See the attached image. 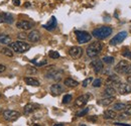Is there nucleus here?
<instances>
[{
	"label": "nucleus",
	"mask_w": 131,
	"mask_h": 126,
	"mask_svg": "<svg viewBox=\"0 0 131 126\" xmlns=\"http://www.w3.org/2000/svg\"><path fill=\"white\" fill-rule=\"evenodd\" d=\"M112 32H113V29L110 26H101L98 28H95L92 32V35L100 40H102V39L107 38L109 35H111Z\"/></svg>",
	"instance_id": "f257e3e1"
},
{
	"label": "nucleus",
	"mask_w": 131,
	"mask_h": 126,
	"mask_svg": "<svg viewBox=\"0 0 131 126\" xmlns=\"http://www.w3.org/2000/svg\"><path fill=\"white\" fill-rule=\"evenodd\" d=\"M102 48H103V45L101 43H99V41H95V43L91 44L89 47H87V50H86L87 56L89 58H91V59L96 58L102 51Z\"/></svg>",
	"instance_id": "f03ea898"
},
{
	"label": "nucleus",
	"mask_w": 131,
	"mask_h": 126,
	"mask_svg": "<svg viewBox=\"0 0 131 126\" xmlns=\"http://www.w3.org/2000/svg\"><path fill=\"white\" fill-rule=\"evenodd\" d=\"M10 48L18 54H23L25 51H27L29 48H30V45L29 44H26L24 41H21V40H17L14 43H11L10 44Z\"/></svg>",
	"instance_id": "7ed1b4c3"
},
{
	"label": "nucleus",
	"mask_w": 131,
	"mask_h": 126,
	"mask_svg": "<svg viewBox=\"0 0 131 126\" xmlns=\"http://www.w3.org/2000/svg\"><path fill=\"white\" fill-rule=\"evenodd\" d=\"M2 115H3V118H4L6 121H8V122H13V121H15V120H17V119L19 118V116H20L19 112L14 111V110H4Z\"/></svg>",
	"instance_id": "20e7f679"
},
{
	"label": "nucleus",
	"mask_w": 131,
	"mask_h": 126,
	"mask_svg": "<svg viewBox=\"0 0 131 126\" xmlns=\"http://www.w3.org/2000/svg\"><path fill=\"white\" fill-rule=\"evenodd\" d=\"M77 35V40L79 44H86L92 39V35L87 32H82V30H77L75 32Z\"/></svg>",
	"instance_id": "39448f33"
},
{
	"label": "nucleus",
	"mask_w": 131,
	"mask_h": 126,
	"mask_svg": "<svg viewBox=\"0 0 131 126\" xmlns=\"http://www.w3.org/2000/svg\"><path fill=\"white\" fill-rule=\"evenodd\" d=\"M126 37H127V32H120L119 33H117L114 37L110 40V45H111V46H116V45H118V44H121Z\"/></svg>",
	"instance_id": "423d86ee"
},
{
	"label": "nucleus",
	"mask_w": 131,
	"mask_h": 126,
	"mask_svg": "<svg viewBox=\"0 0 131 126\" xmlns=\"http://www.w3.org/2000/svg\"><path fill=\"white\" fill-rule=\"evenodd\" d=\"M62 75H63V71H61V70H52V71L49 72L46 75V77L48 79L54 80V81H60V80L62 79Z\"/></svg>",
	"instance_id": "0eeeda50"
},
{
	"label": "nucleus",
	"mask_w": 131,
	"mask_h": 126,
	"mask_svg": "<svg viewBox=\"0 0 131 126\" xmlns=\"http://www.w3.org/2000/svg\"><path fill=\"white\" fill-rule=\"evenodd\" d=\"M89 98H90V95H88V94L79 96V97L76 99V101H75V106H77V107H79V108H80V107H84V106L88 103Z\"/></svg>",
	"instance_id": "6e6552de"
},
{
	"label": "nucleus",
	"mask_w": 131,
	"mask_h": 126,
	"mask_svg": "<svg viewBox=\"0 0 131 126\" xmlns=\"http://www.w3.org/2000/svg\"><path fill=\"white\" fill-rule=\"evenodd\" d=\"M69 54L74 59H80L83 55V48L80 47H72L69 49Z\"/></svg>",
	"instance_id": "1a4fd4ad"
},
{
	"label": "nucleus",
	"mask_w": 131,
	"mask_h": 126,
	"mask_svg": "<svg viewBox=\"0 0 131 126\" xmlns=\"http://www.w3.org/2000/svg\"><path fill=\"white\" fill-rule=\"evenodd\" d=\"M16 27L22 30H29L33 27V23L27 20H20L16 23Z\"/></svg>",
	"instance_id": "9d476101"
},
{
	"label": "nucleus",
	"mask_w": 131,
	"mask_h": 126,
	"mask_svg": "<svg viewBox=\"0 0 131 126\" xmlns=\"http://www.w3.org/2000/svg\"><path fill=\"white\" fill-rule=\"evenodd\" d=\"M118 92L121 95H125V94H129L131 93V84H123V83H120L118 85Z\"/></svg>",
	"instance_id": "9b49d317"
},
{
	"label": "nucleus",
	"mask_w": 131,
	"mask_h": 126,
	"mask_svg": "<svg viewBox=\"0 0 131 126\" xmlns=\"http://www.w3.org/2000/svg\"><path fill=\"white\" fill-rule=\"evenodd\" d=\"M120 83H121V82H120L119 77L116 76V75H110L109 78L106 81V85H107V86H111V87H112V86H117V87H118V85H119Z\"/></svg>",
	"instance_id": "f8f14e48"
},
{
	"label": "nucleus",
	"mask_w": 131,
	"mask_h": 126,
	"mask_svg": "<svg viewBox=\"0 0 131 126\" xmlns=\"http://www.w3.org/2000/svg\"><path fill=\"white\" fill-rule=\"evenodd\" d=\"M64 92V88L62 85L60 84H53L52 86H50V93L53 96H59Z\"/></svg>",
	"instance_id": "ddd939ff"
},
{
	"label": "nucleus",
	"mask_w": 131,
	"mask_h": 126,
	"mask_svg": "<svg viewBox=\"0 0 131 126\" xmlns=\"http://www.w3.org/2000/svg\"><path fill=\"white\" fill-rule=\"evenodd\" d=\"M57 24H58V22H57V18H56L54 16H52V17L49 20V22H48L47 24H43V25H42V27H45L47 30L51 32V30H53V29L57 27Z\"/></svg>",
	"instance_id": "4468645a"
},
{
	"label": "nucleus",
	"mask_w": 131,
	"mask_h": 126,
	"mask_svg": "<svg viewBox=\"0 0 131 126\" xmlns=\"http://www.w3.org/2000/svg\"><path fill=\"white\" fill-rule=\"evenodd\" d=\"M12 23L13 22V16L10 13H0V23Z\"/></svg>",
	"instance_id": "2eb2a0df"
},
{
	"label": "nucleus",
	"mask_w": 131,
	"mask_h": 126,
	"mask_svg": "<svg viewBox=\"0 0 131 126\" xmlns=\"http://www.w3.org/2000/svg\"><path fill=\"white\" fill-rule=\"evenodd\" d=\"M91 67L93 68V70L95 71L96 74L100 73L102 70H103V62L101 60H94L92 63H91Z\"/></svg>",
	"instance_id": "dca6fc26"
},
{
	"label": "nucleus",
	"mask_w": 131,
	"mask_h": 126,
	"mask_svg": "<svg viewBox=\"0 0 131 126\" xmlns=\"http://www.w3.org/2000/svg\"><path fill=\"white\" fill-rule=\"evenodd\" d=\"M27 38L31 43H37V41L40 40V33L37 30H32V32H29V34L27 35Z\"/></svg>",
	"instance_id": "f3484780"
},
{
	"label": "nucleus",
	"mask_w": 131,
	"mask_h": 126,
	"mask_svg": "<svg viewBox=\"0 0 131 126\" xmlns=\"http://www.w3.org/2000/svg\"><path fill=\"white\" fill-rule=\"evenodd\" d=\"M128 65V62L126 61V60H122V61H120L119 63L116 65V67L114 68L115 72L116 73H118V74H123V71H124V69H125V67Z\"/></svg>",
	"instance_id": "a211bd4d"
},
{
	"label": "nucleus",
	"mask_w": 131,
	"mask_h": 126,
	"mask_svg": "<svg viewBox=\"0 0 131 126\" xmlns=\"http://www.w3.org/2000/svg\"><path fill=\"white\" fill-rule=\"evenodd\" d=\"M114 101H115L114 96H110V97H105V98H103L102 100L98 101V103L100 105H102V106H109V105H111Z\"/></svg>",
	"instance_id": "6ab92c4d"
},
{
	"label": "nucleus",
	"mask_w": 131,
	"mask_h": 126,
	"mask_svg": "<svg viewBox=\"0 0 131 126\" xmlns=\"http://www.w3.org/2000/svg\"><path fill=\"white\" fill-rule=\"evenodd\" d=\"M37 105H35V104H32V103H29V104H27V105H25V107H24V109H23V113L25 114V115H29V114H31L33 113L34 111L37 109Z\"/></svg>",
	"instance_id": "aec40b11"
},
{
	"label": "nucleus",
	"mask_w": 131,
	"mask_h": 126,
	"mask_svg": "<svg viewBox=\"0 0 131 126\" xmlns=\"http://www.w3.org/2000/svg\"><path fill=\"white\" fill-rule=\"evenodd\" d=\"M24 82H25L27 85L33 86V87H38V86L40 85V83H39L37 80H35L34 78H31V77H25V78H24Z\"/></svg>",
	"instance_id": "412c9836"
},
{
	"label": "nucleus",
	"mask_w": 131,
	"mask_h": 126,
	"mask_svg": "<svg viewBox=\"0 0 131 126\" xmlns=\"http://www.w3.org/2000/svg\"><path fill=\"white\" fill-rule=\"evenodd\" d=\"M64 84H65L67 87H70V88H75L79 85V83L77 81H75L72 78H67V79L64 81Z\"/></svg>",
	"instance_id": "4be33fe9"
},
{
	"label": "nucleus",
	"mask_w": 131,
	"mask_h": 126,
	"mask_svg": "<svg viewBox=\"0 0 131 126\" xmlns=\"http://www.w3.org/2000/svg\"><path fill=\"white\" fill-rule=\"evenodd\" d=\"M117 117L115 110H106L104 112V118L105 119H115Z\"/></svg>",
	"instance_id": "5701e85b"
},
{
	"label": "nucleus",
	"mask_w": 131,
	"mask_h": 126,
	"mask_svg": "<svg viewBox=\"0 0 131 126\" xmlns=\"http://www.w3.org/2000/svg\"><path fill=\"white\" fill-rule=\"evenodd\" d=\"M115 93H116V90H115L114 88L111 87V86H108L105 89V91L103 92V96L104 97H110V96H114Z\"/></svg>",
	"instance_id": "b1692460"
},
{
	"label": "nucleus",
	"mask_w": 131,
	"mask_h": 126,
	"mask_svg": "<svg viewBox=\"0 0 131 126\" xmlns=\"http://www.w3.org/2000/svg\"><path fill=\"white\" fill-rule=\"evenodd\" d=\"M0 44L10 45L11 44V37L6 35V34H0Z\"/></svg>",
	"instance_id": "393cba45"
},
{
	"label": "nucleus",
	"mask_w": 131,
	"mask_h": 126,
	"mask_svg": "<svg viewBox=\"0 0 131 126\" xmlns=\"http://www.w3.org/2000/svg\"><path fill=\"white\" fill-rule=\"evenodd\" d=\"M126 107H127V105L124 104V103H116V104H114V106H113V110L123 111L126 109Z\"/></svg>",
	"instance_id": "a878e982"
},
{
	"label": "nucleus",
	"mask_w": 131,
	"mask_h": 126,
	"mask_svg": "<svg viewBox=\"0 0 131 126\" xmlns=\"http://www.w3.org/2000/svg\"><path fill=\"white\" fill-rule=\"evenodd\" d=\"M1 54L4 55V56H7L9 58H12L13 57V52H12L11 48H8V47H3L1 49Z\"/></svg>",
	"instance_id": "bb28decb"
},
{
	"label": "nucleus",
	"mask_w": 131,
	"mask_h": 126,
	"mask_svg": "<svg viewBox=\"0 0 131 126\" xmlns=\"http://www.w3.org/2000/svg\"><path fill=\"white\" fill-rule=\"evenodd\" d=\"M49 58H51V59H59L60 58V54L58 51H56V50H50L49 52Z\"/></svg>",
	"instance_id": "cd10ccee"
},
{
	"label": "nucleus",
	"mask_w": 131,
	"mask_h": 126,
	"mask_svg": "<svg viewBox=\"0 0 131 126\" xmlns=\"http://www.w3.org/2000/svg\"><path fill=\"white\" fill-rule=\"evenodd\" d=\"M103 62L108 64V65L113 64L114 63V58H113V57H104V58H103Z\"/></svg>",
	"instance_id": "c85d7f7f"
},
{
	"label": "nucleus",
	"mask_w": 131,
	"mask_h": 126,
	"mask_svg": "<svg viewBox=\"0 0 131 126\" xmlns=\"http://www.w3.org/2000/svg\"><path fill=\"white\" fill-rule=\"evenodd\" d=\"M72 99H73L72 95H65L64 98H63V103H64V104H68V103L71 102Z\"/></svg>",
	"instance_id": "c756f323"
},
{
	"label": "nucleus",
	"mask_w": 131,
	"mask_h": 126,
	"mask_svg": "<svg viewBox=\"0 0 131 126\" xmlns=\"http://www.w3.org/2000/svg\"><path fill=\"white\" fill-rule=\"evenodd\" d=\"M92 85H93V87H95V88H99V87H101V85H102V80L101 79H96L93 81V83H92Z\"/></svg>",
	"instance_id": "7c9ffc66"
},
{
	"label": "nucleus",
	"mask_w": 131,
	"mask_h": 126,
	"mask_svg": "<svg viewBox=\"0 0 131 126\" xmlns=\"http://www.w3.org/2000/svg\"><path fill=\"white\" fill-rule=\"evenodd\" d=\"M130 74H131V64H128L125 67L124 71H123V75H130Z\"/></svg>",
	"instance_id": "2f4dec72"
},
{
	"label": "nucleus",
	"mask_w": 131,
	"mask_h": 126,
	"mask_svg": "<svg viewBox=\"0 0 131 126\" xmlns=\"http://www.w3.org/2000/svg\"><path fill=\"white\" fill-rule=\"evenodd\" d=\"M122 56H123L124 58L128 59V60H131V51H130V50H128V49H125V50H123V52H122Z\"/></svg>",
	"instance_id": "473e14b6"
},
{
	"label": "nucleus",
	"mask_w": 131,
	"mask_h": 126,
	"mask_svg": "<svg viewBox=\"0 0 131 126\" xmlns=\"http://www.w3.org/2000/svg\"><path fill=\"white\" fill-rule=\"evenodd\" d=\"M92 81H93L92 78H87L86 80H84V81H83V84H82L83 87H84V88L88 87V86H89V84H91V83H92Z\"/></svg>",
	"instance_id": "72a5a7b5"
},
{
	"label": "nucleus",
	"mask_w": 131,
	"mask_h": 126,
	"mask_svg": "<svg viewBox=\"0 0 131 126\" xmlns=\"http://www.w3.org/2000/svg\"><path fill=\"white\" fill-rule=\"evenodd\" d=\"M88 112H89V108H85L84 110L78 112V113H77V116H78V117H83V116H85Z\"/></svg>",
	"instance_id": "f704fd0d"
},
{
	"label": "nucleus",
	"mask_w": 131,
	"mask_h": 126,
	"mask_svg": "<svg viewBox=\"0 0 131 126\" xmlns=\"http://www.w3.org/2000/svg\"><path fill=\"white\" fill-rule=\"evenodd\" d=\"M32 63L35 64V66H36V67H41V66H43V65H46V64H47V60H42V61H40V62L32 61Z\"/></svg>",
	"instance_id": "c9c22d12"
},
{
	"label": "nucleus",
	"mask_w": 131,
	"mask_h": 126,
	"mask_svg": "<svg viewBox=\"0 0 131 126\" xmlns=\"http://www.w3.org/2000/svg\"><path fill=\"white\" fill-rule=\"evenodd\" d=\"M17 37H18V39H25V38H27V35L24 32H20V33H18Z\"/></svg>",
	"instance_id": "e433bc0d"
},
{
	"label": "nucleus",
	"mask_w": 131,
	"mask_h": 126,
	"mask_svg": "<svg viewBox=\"0 0 131 126\" xmlns=\"http://www.w3.org/2000/svg\"><path fill=\"white\" fill-rule=\"evenodd\" d=\"M125 114L126 115H131V104H128L126 109H125Z\"/></svg>",
	"instance_id": "4c0bfd02"
},
{
	"label": "nucleus",
	"mask_w": 131,
	"mask_h": 126,
	"mask_svg": "<svg viewBox=\"0 0 131 126\" xmlns=\"http://www.w3.org/2000/svg\"><path fill=\"white\" fill-rule=\"evenodd\" d=\"M114 125H116V126H130V124H125V123H120V122H116V123H114Z\"/></svg>",
	"instance_id": "58836bf2"
},
{
	"label": "nucleus",
	"mask_w": 131,
	"mask_h": 126,
	"mask_svg": "<svg viewBox=\"0 0 131 126\" xmlns=\"http://www.w3.org/2000/svg\"><path fill=\"white\" fill-rule=\"evenodd\" d=\"M5 70H6V67H5V66H3V65H0V74H1V73H3Z\"/></svg>",
	"instance_id": "ea45409f"
},
{
	"label": "nucleus",
	"mask_w": 131,
	"mask_h": 126,
	"mask_svg": "<svg viewBox=\"0 0 131 126\" xmlns=\"http://www.w3.org/2000/svg\"><path fill=\"white\" fill-rule=\"evenodd\" d=\"M12 2H13V4H14L15 6H19V5H20V1H19V0H12Z\"/></svg>",
	"instance_id": "a19ab883"
},
{
	"label": "nucleus",
	"mask_w": 131,
	"mask_h": 126,
	"mask_svg": "<svg viewBox=\"0 0 131 126\" xmlns=\"http://www.w3.org/2000/svg\"><path fill=\"white\" fill-rule=\"evenodd\" d=\"M126 81H127V83L131 84V74L130 75H127V77H126Z\"/></svg>",
	"instance_id": "79ce46f5"
},
{
	"label": "nucleus",
	"mask_w": 131,
	"mask_h": 126,
	"mask_svg": "<svg viewBox=\"0 0 131 126\" xmlns=\"http://www.w3.org/2000/svg\"><path fill=\"white\" fill-rule=\"evenodd\" d=\"M27 73H36V69H28Z\"/></svg>",
	"instance_id": "37998d69"
},
{
	"label": "nucleus",
	"mask_w": 131,
	"mask_h": 126,
	"mask_svg": "<svg viewBox=\"0 0 131 126\" xmlns=\"http://www.w3.org/2000/svg\"><path fill=\"white\" fill-rule=\"evenodd\" d=\"M88 120H90V121H96V120H97V117L94 116V117H92V118H88Z\"/></svg>",
	"instance_id": "c03bdc74"
},
{
	"label": "nucleus",
	"mask_w": 131,
	"mask_h": 126,
	"mask_svg": "<svg viewBox=\"0 0 131 126\" xmlns=\"http://www.w3.org/2000/svg\"><path fill=\"white\" fill-rule=\"evenodd\" d=\"M54 126H64L65 124H63V123H57V124H53Z\"/></svg>",
	"instance_id": "a18cd8bd"
}]
</instances>
